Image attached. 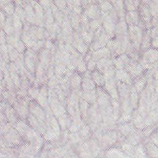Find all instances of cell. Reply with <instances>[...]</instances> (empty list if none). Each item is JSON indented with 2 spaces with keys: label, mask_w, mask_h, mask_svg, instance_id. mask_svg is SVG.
Segmentation results:
<instances>
[{
  "label": "cell",
  "mask_w": 158,
  "mask_h": 158,
  "mask_svg": "<svg viewBox=\"0 0 158 158\" xmlns=\"http://www.w3.org/2000/svg\"><path fill=\"white\" fill-rule=\"evenodd\" d=\"M113 60V65L116 69H125L129 63L130 58L125 53L115 56Z\"/></svg>",
  "instance_id": "4fadbf2b"
},
{
  "label": "cell",
  "mask_w": 158,
  "mask_h": 158,
  "mask_svg": "<svg viewBox=\"0 0 158 158\" xmlns=\"http://www.w3.org/2000/svg\"><path fill=\"white\" fill-rule=\"evenodd\" d=\"M114 8V6L111 4L110 2L105 0L102 2H101V4L100 5L99 9H101V12H107L109 11Z\"/></svg>",
  "instance_id": "d590c367"
},
{
  "label": "cell",
  "mask_w": 158,
  "mask_h": 158,
  "mask_svg": "<svg viewBox=\"0 0 158 158\" xmlns=\"http://www.w3.org/2000/svg\"><path fill=\"white\" fill-rule=\"evenodd\" d=\"M102 88L109 94L112 99H118L117 80L115 78L105 80Z\"/></svg>",
  "instance_id": "52a82bcc"
},
{
  "label": "cell",
  "mask_w": 158,
  "mask_h": 158,
  "mask_svg": "<svg viewBox=\"0 0 158 158\" xmlns=\"http://www.w3.org/2000/svg\"><path fill=\"white\" fill-rule=\"evenodd\" d=\"M148 139L154 143V144L158 146V135H157V129L154 130L149 136L148 137Z\"/></svg>",
  "instance_id": "74e56055"
},
{
  "label": "cell",
  "mask_w": 158,
  "mask_h": 158,
  "mask_svg": "<svg viewBox=\"0 0 158 158\" xmlns=\"http://www.w3.org/2000/svg\"><path fill=\"white\" fill-rule=\"evenodd\" d=\"M83 140L81 139L78 131L70 132L68 138V143L74 148L78 146Z\"/></svg>",
  "instance_id": "83f0119b"
},
{
  "label": "cell",
  "mask_w": 158,
  "mask_h": 158,
  "mask_svg": "<svg viewBox=\"0 0 158 158\" xmlns=\"http://www.w3.org/2000/svg\"><path fill=\"white\" fill-rule=\"evenodd\" d=\"M120 149L128 157H133L135 146L131 145L128 143L123 141L120 144Z\"/></svg>",
  "instance_id": "d6a6232c"
},
{
  "label": "cell",
  "mask_w": 158,
  "mask_h": 158,
  "mask_svg": "<svg viewBox=\"0 0 158 158\" xmlns=\"http://www.w3.org/2000/svg\"><path fill=\"white\" fill-rule=\"evenodd\" d=\"M96 88V85L92 80L91 72L89 70L85 71L81 75V89L83 91L94 89Z\"/></svg>",
  "instance_id": "30bf717a"
},
{
  "label": "cell",
  "mask_w": 158,
  "mask_h": 158,
  "mask_svg": "<svg viewBox=\"0 0 158 158\" xmlns=\"http://www.w3.org/2000/svg\"><path fill=\"white\" fill-rule=\"evenodd\" d=\"M144 139L142 130L135 128L125 139L123 141L128 143L131 145L135 146Z\"/></svg>",
  "instance_id": "9c48e42d"
},
{
  "label": "cell",
  "mask_w": 158,
  "mask_h": 158,
  "mask_svg": "<svg viewBox=\"0 0 158 158\" xmlns=\"http://www.w3.org/2000/svg\"><path fill=\"white\" fill-rule=\"evenodd\" d=\"M75 70H77V72H78L80 74H82L83 73H84L85 71L87 70L86 63L84 60L83 58L80 60V62H78V64H77V65L76 67Z\"/></svg>",
  "instance_id": "8d00e7d4"
},
{
  "label": "cell",
  "mask_w": 158,
  "mask_h": 158,
  "mask_svg": "<svg viewBox=\"0 0 158 158\" xmlns=\"http://www.w3.org/2000/svg\"><path fill=\"white\" fill-rule=\"evenodd\" d=\"M80 36L84 42L88 45H90L93 40L94 38V33L91 31L90 30H86V31H81L80 32Z\"/></svg>",
  "instance_id": "e575fe53"
},
{
  "label": "cell",
  "mask_w": 158,
  "mask_h": 158,
  "mask_svg": "<svg viewBox=\"0 0 158 158\" xmlns=\"http://www.w3.org/2000/svg\"><path fill=\"white\" fill-rule=\"evenodd\" d=\"M73 46L82 56H85L88 51V46L84 42L81 38L80 33L73 32L72 40Z\"/></svg>",
  "instance_id": "8992f818"
},
{
  "label": "cell",
  "mask_w": 158,
  "mask_h": 158,
  "mask_svg": "<svg viewBox=\"0 0 158 158\" xmlns=\"http://www.w3.org/2000/svg\"><path fill=\"white\" fill-rule=\"evenodd\" d=\"M143 143L144 144L148 157H158V146L151 142L148 138H144Z\"/></svg>",
  "instance_id": "5bb4252c"
},
{
  "label": "cell",
  "mask_w": 158,
  "mask_h": 158,
  "mask_svg": "<svg viewBox=\"0 0 158 158\" xmlns=\"http://www.w3.org/2000/svg\"><path fill=\"white\" fill-rule=\"evenodd\" d=\"M111 105H112L113 114L115 117V118L118 120L121 114L120 104L118 99H114L111 98Z\"/></svg>",
  "instance_id": "836d02e7"
},
{
  "label": "cell",
  "mask_w": 158,
  "mask_h": 158,
  "mask_svg": "<svg viewBox=\"0 0 158 158\" xmlns=\"http://www.w3.org/2000/svg\"><path fill=\"white\" fill-rule=\"evenodd\" d=\"M147 81L148 79L144 72L143 74L133 80L132 85L134 86L138 93H139L146 86L147 84Z\"/></svg>",
  "instance_id": "44dd1931"
},
{
  "label": "cell",
  "mask_w": 158,
  "mask_h": 158,
  "mask_svg": "<svg viewBox=\"0 0 158 158\" xmlns=\"http://www.w3.org/2000/svg\"><path fill=\"white\" fill-rule=\"evenodd\" d=\"M136 128L131 121L118 123L117 124L115 130L118 135L117 143L120 144L125 139V138L135 129ZM116 143V144H117Z\"/></svg>",
  "instance_id": "5b68a950"
},
{
  "label": "cell",
  "mask_w": 158,
  "mask_h": 158,
  "mask_svg": "<svg viewBox=\"0 0 158 158\" xmlns=\"http://www.w3.org/2000/svg\"><path fill=\"white\" fill-rule=\"evenodd\" d=\"M94 89L92 90L83 91L81 89L79 92V96L87 101L89 104H94L96 102V89Z\"/></svg>",
  "instance_id": "ffe728a7"
},
{
  "label": "cell",
  "mask_w": 158,
  "mask_h": 158,
  "mask_svg": "<svg viewBox=\"0 0 158 158\" xmlns=\"http://www.w3.org/2000/svg\"><path fill=\"white\" fill-rule=\"evenodd\" d=\"M133 157H139V158L148 157L144 144L143 142L135 146Z\"/></svg>",
  "instance_id": "1f68e13d"
},
{
  "label": "cell",
  "mask_w": 158,
  "mask_h": 158,
  "mask_svg": "<svg viewBox=\"0 0 158 158\" xmlns=\"http://www.w3.org/2000/svg\"><path fill=\"white\" fill-rule=\"evenodd\" d=\"M80 136L83 141H86L92 136V131L86 123H84L78 131Z\"/></svg>",
  "instance_id": "4dcf8cb0"
},
{
  "label": "cell",
  "mask_w": 158,
  "mask_h": 158,
  "mask_svg": "<svg viewBox=\"0 0 158 158\" xmlns=\"http://www.w3.org/2000/svg\"><path fill=\"white\" fill-rule=\"evenodd\" d=\"M151 37L149 33V29H146L145 31H143V35L140 46V50L144 52L148 49H149L151 46Z\"/></svg>",
  "instance_id": "d4e9b609"
},
{
  "label": "cell",
  "mask_w": 158,
  "mask_h": 158,
  "mask_svg": "<svg viewBox=\"0 0 158 158\" xmlns=\"http://www.w3.org/2000/svg\"><path fill=\"white\" fill-rule=\"evenodd\" d=\"M81 75L77 72H73L70 78L71 90L79 91L81 89Z\"/></svg>",
  "instance_id": "7402d4cb"
},
{
  "label": "cell",
  "mask_w": 158,
  "mask_h": 158,
  "mask_svg": "<svg viewBox=\"0 0 158 158\" xmlns=\"http://www.w3.org/2000/svg\"><path fill=\"white\" fill-rule=\"evenodd\" d=\"M128 27V25H127L125 19H118L115 25V36L127 35Z\"/></svg>",
  "instance_id": "cb8c5ba5"
},
{
  "label": "cell",
  "mask_w": 158,
  "mask_h": 158,
  "mask_svg": "<svg viewBox=\"0 0 158 158\" xmlns=\"http://www.w3.org/2000/svg\"><path fill=\"white\" fill-rule=\"evenodd\" d=\"M30 102L25 99H22L16 103V109L18 114L23 119L28 115V108Z\"/></svg>",
  "instance_id": "9a60e30c"
},
{
  "label": "cell",
  "mask_w": 158,
  "mask_h": 158,
  "mask_svg": "<svg viewBox=\"0 0 158 158\" xmlns=\"http://www.w3.org/2000/svg\"><path fill=\"white\" fill-rule=\"evenodd\" d=\"M115 78L117 81L125 83L128 85H132L133 79L127 71L125 69H116Z\"/></svg>",
  "instance_id": "7c38bea8"
},
{
  "label": "cell",
  "mask_w": 158,
  "mask_h": 158,
  "mask_svg": "<svg viewBox=\"0 0 158 158\" xmlns=\"http://www.w3.org/2000/svg\"><path fill=\"white\" fill-rule=\"evenodd\" d=\"M118 135L115 130H106L98 141L102 150L104 151L114 146L117 143Z\"/></svg>",
  "instance_id": "277c9868"
},
{
  "label": "cell",
  "mask_w": 158,
  "mask_h": 158,
  "mask_svg": "<svg viewBox=\"0 0 158 158\" xmlns=\"http://www.w3.org/2000/svg\"><path fill=\"white\" fill-rule=\"evenodd\" d=\"M86 123L89 125L92 132L101 125L102 116L97 102L89 105Z\"/></svg>",
  "instance_id": "7a4b0ae2"
},
{
  "label": "cell",
  "mask_w": 158,
  "mask_h": 158,
  "mask_svg": "<svg viewBox=\"0 0 158 158\" xmlns=\"http://www.w3.org/2000/svg\"><path fill=\"white\" fill-rule=\"evenodd\" d=\"M86 68L87 70L91 72L96 69V62L93 59H91L86 62Z\"/></svg>",
  "instance_id": "f35d334b"
},
{
  "label": "cell",
  "mask_w": 158,
  "mask_h": 158,
  "mask_svg": "<svg viewBox=\"0 0 158 158\" xmlns=\"http://www.w3.org/2000/svg\"><path fill=\"white\" fill-rule=\"evenodd\" d=\"M128 35L131 44L139 52L143 35V28L138 25H128Z\"/></svg>",
  "instance_id": "3957f363"
},
{
  "label": "cell",
  "mask_w": 158,
  "mask_h": 158,
  "mask_svg": "<svg viewBox=\"0 0 158 158\" xmlns=\"http://www.w3.org/2000/svg\"><path fill=\"white\" fill-rule=\"evenodd\" d=\"M112 65V58H101L96 62V69L102 73L106 69Z\"/></svg>",
  "instance_id": "603a6c76"
},
{
  "label": "cell",
  "mask_w": 158,
  "mask_h": 158,
  "mask_svg": "<svg viewBox=\"0 0 158 158\" xmlns=\"http://www.w3.org/2000/svg\"><path fill=\"white\" fill-rule=\"evenodd\" d=\"M104 156L107 157H117V158H123V157H128L120 148L118 147L112 146L104 151Z\"/></svg>",
  "instance_id": "d6986e66"
},
{
  "label": "cell",
  "mask_w": 158,
  "mask_h": 158,
  "mask_svg": "<svg viewBox=\"0 0 158 158\" xmlns=\"http://www.w3.org/2000/svg\"><path fill=\"white\" fill-rule=\"evenodd\" d=\"M86 141L88 143L89 149L91 151L93 157L104 156V151L102 150V149L101 148V147L99 144V142L94 137L91 136Z\"/></svg>",
  "instance_id": "8fae6325"
},
{
  "label": "cell",
  "mask_w": 158,
  "mask_h": 158,
  "mask_svg": "<svg viewBox=\"0 0 158 158\" xmlns=\"http://www.w3.org/2000/svg\"><path fill=\"white\" fill-rule=\"evenodd\" d=\"M104 57L112 58L111 52L107 46H104L99 49L93 51L91 59L95 60L96 62H97L100 59L104 58Z\"/></svg>",
  "instance_id": "e0dca14e"
},
{
  "label": "cell",
  "mask_w": 158,
  "mask_h": 158,
  "mask_svg": "<svg viewBox=\"0 0 158 158\" xmlns=\"http://www.w3.org/2000/svg\"><path fill=\"white\" fill-rule=\"evenodd\" d=\"M125 70L128 72L133 80L143 74L144 72V70L138 61L131 59H130L129 63L125 67Z\"/></svg>",
  "instance_id": "ba28073f"
},
{
  "label": "cell",
  "mask_w": 158,
  "mask_h": 158,
  "mask_svg": "<svg viewBox=\"0 0 158 158\" xmlns=\"http://www.w3.org/2000/svg\"><path fill=\"white\" fill-rule=\"evenodd\" d=\"M139 101V93L136 90L133 85L130 86V104L133 109H136L138 107Z\"/></svg>",
  "instance_id": "f546056e"
},
{
  "label": "cell",
  "mask_w": 158,
  "mask_h": 158,
  "mask_svg": "<svg viewBox=\"0 0 158 158\" xmlns=\"http://www.w3.org/2000/svg\"><path fill=\"white\" fill-rule=\"evenodd\" d=\"M89 104L84 99H83L81 96L79 98V109L81 115V117L82 120L86 123L88 110L89 107Z\"/></svg>",
  "instance_id": "484cf974"
},
{
  "label": "cell",
  "mask_w": 158,
  "mask_h": 158,
  "mask_svg": "<svg viewBox=\"0 0 158 158\" xmlns=\"http://www.w3.org/2000/svg\"><path fill=\"white\" fill-rule=\"evenodd\" d=\"M131 121L133 123L135 127L137 129L143 130L146 127L144 123V119L140 115L136 109L133 110Z\"/></svg>",
  "instance_id": "ac0fdd59"
},
{
  "label": "cell",
  "mask_w": 158,
  "mask_h": 158,
  "mask_svg": "<svg viewBox=\"0 0 158 158\" xmlns=\"http://www.w3.org/2000/svg\"><path fill=\"white\" fill-rule=\"evenodd\" d=\"M96 102L99 106V109L101 116H105L112 114V108L111 105V98L109 94L102 87L96 86Z\"/></svg>",
  "instance_id": "6da1fadb"
},
{
  "label": "cell",
  "mask_w": 158,
  "mask_h": 158,
  "mask_svg": "<svg viewBox=\"0 0 158 158\" xmlns=\"http://www.w3.org/2000/svg\"><path fill=\"white\" fill-rule=\"evenodd\" d=\"M84 14L88 17L89 19H94L100 18L101 10L99 7L96 4H90L86 7Z\"/></svg>",
  "instance_id": "2e32d148"
},
{
  "label": "cell",
  "mask_w": 158,
  "mask_h": 158,
  "mask_svg": "<svg viewBox=\"0 0 158 158\" xmlns=\"http://www.w3.org/2000/svg\"><path fill=\"white\" fill-rule=\"evenodd\" d=\"M92 80L94 82L96 86L102 87L104 84V78L103 74L97 69H95L91 72Z\"/></svg>",
  "instance_id": "f1b7e54d"
},
{
  "label": "cell",
  "mask_w": 158,
  "mask_h": 158,
  "mask_svg": "<svg viewBox=\"0 0 158 158\" xmlns=\"http://www.w3.org/2000/svg\"><path fill=\"white\" fill-rule=\"evenodd\" d=\"M57 118H58L57 121L60 127V129L62 131H64L68 129L72 121V118L69 115V114L65 112V114L59 116Z\"/></svg>",
  "instance_id": "4316f807"
}]
</instances>
